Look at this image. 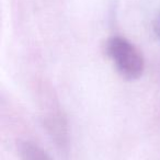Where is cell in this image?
I'll use <instances>...</instances> for the list:
<instances>
[{
    "label": "cell",
    "instance_id": "cell-1",
    "mask_svg": "<svg viewBox=\"0 0 160 160\" xmlns=\"http://www.w3.org/2000/svg\"><path fill=\"white\" fill-rule=\"evenodd\" d=\"M105 52L124 79L136 80L142 77L145 68L144 58L128 40L122 36H112L107 41Z\"/></svg>",
    "mask_w": 160,
    "mask_h": 160
},
{
    "label": "cell",
    "instance_id": "cell-2",
    "mask_svg": "<svg viewBox=\"0 0 160 160\" xmlns=\"http://www.w3.org/2000/svg\"><path fill=\"white\" fill-rule=\"evenodd\" d=\"M18 151L22 160H53L44 149L32 142H21Z\"/></svg>",
    "mask_w": 160,
    "mask_h": 160
},
{
    "label": "cell",
    "instance_id": "cell-3",
    "mask_svg": "<svg viewBox=\"0 0 160 160\" xmlns=\"http://www.w3.org/2000/svg\"><path fill=\"white\" fill-rule=\"evenodd\" d=\"M155 31H156V34L159 36L160 38V11L157 16V19H156V22H155Z\"/></svg>",
    "mask_w": 160,
    "mask_h": 160
}]
</instances>
